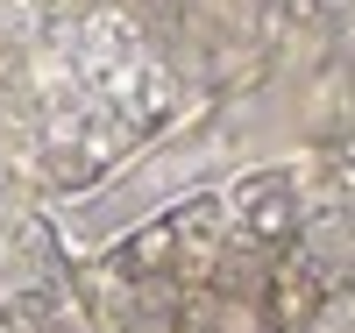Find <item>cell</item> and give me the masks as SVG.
Wrapping results in <instances>:
<instances>
[{
	"instance_id": "1",
	"label": "cell",
	"mask_w": 355,
	"mask_h": 333,
	"mask_svg": "<svg viewBox=\"0 0 355 333\" xmlns=\"http://www.w3.org/2000/svg\"><path fill=\"white\" fill-rule=\"evenodd\" d=\"M320 298H327V284H320V277H313V269H306L299 255H284V262H277V277L263 284V326L299 333V326H313Z\"/></svg>"
},
{
	"instance_id": "2",
	"label": "cell",
	"mask_w": 355,
	"mask_h": 333,
	"mask_svg": "<svg viewBox=\"0 0 355 333\" xmlns=\"http://www.w3.org/2000/svg\"><path fill=\"white\" fill-rule=\"evenodd\" d=\"M291 227H299V206L291 192H277V177L249 185V241H291Z\"/></svg>"
},
{
	"instance_id": "3",
	"label": "cell",
	"mask_w": 355,
	"mask_h": 333,
	"mask_svg": "<svg viewBox=\"0 0 355 333\" xmlns=\"http://www.w3.org/2000/svg\"><path fill=\"white\" fill-rule=\"evenodd\" d=\"M178 255H185L178 227H142V234H128V249H121V269H128V277H157V269H171Z\"/></svg>"
},
{
	"instance_id": "4",
	"label": "cell",
	"mask_w": 355,
	"mask_h": 333,
	"mask_svg": "<svg viewBox=\"0 0 355 333\" xmlns=\"http://www.w3.org/2000/svg\"><path fill=\"white\" fill-rule=\"evenodd\" d=\"M50 177H57V192L93 185V156H50Z\"/></svg>"
},
{
	"instance_id": "5",
	"label": "cell",
	"mask_w": 355,
	"mask_h": 333,
	"mask_svg": "<svg viewBox=\"0 0 355 333\" xmlns=\"http://www.w3.org/2000/svg\"><path fill=\"white\" fill-rule=\"evenodd\" d=\"M214 220H220L214 206H185V213H178L171 227H178V234H199V241H206V234H214Z\"/></svg>"
}]
</instances>
